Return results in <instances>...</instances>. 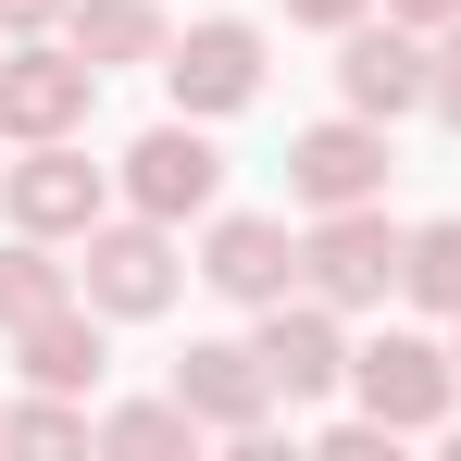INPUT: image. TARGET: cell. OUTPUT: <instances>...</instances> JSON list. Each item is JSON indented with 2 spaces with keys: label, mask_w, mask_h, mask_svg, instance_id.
<instances>
[{
  "label": "cell",
  "mask_w": 461,
  "mask_h": 461,
  "mask_svg": "<svg viewBox=\"0 0 461 461\" xmlns=\"http://www.w3.org/2000/svg\"><path fill=\"white\" fill-rule=\"evenodd\" d=\"M63 38H76L100 76H125V63H162V50H175V13H162V0H76Z\"/></svg>",
  "instance_id": "9a60e30c"
},
{
  "label": "cell",
  "mask_w": 461,
  "mask_h": 461,
  "mask_svg": "<svg viewBox=\"0 0 461 461\" xmlns=\"http://www.w3.org/2000/svg\"><path fill=\"white\" fill-rule=\"evenodd\" d=\"M13 375H25V386H63V399H100V375H113V312H87V300L38 312V324L13 337Z\"/></svg>",
  "instance_id": "4fadbf2b"
},
{
  "label": "cell",
  "mask_w": 461,
  "mask_h": 461,
  "mask_svg": "<svg viewBox=\"0 0 461 461\" xmlns=\"http://www.w3.org/2000/svg\"><path fill=\"white\" fill-rule=\"evenodd\" d=\"M87 449L100 461H187L200 449V411H187L175 386H162V399H100V411H87Z\"/></svg>",
  "instance_id": "5bb4252c"
},
{
  "label": "cell",
  "mask_w": 461,
  "mask_h": 461,
  "mask_svg": "<svg viewBox=\"0 0 461 461\" xmlns=\"http://www.w3.org/2000/svg\"><path fill=\"white\" fill-rule=\"evenodd\" d=\"M424 113L461 138V25H437V76H424Z\"/></svg>",
  "instance_id": "d6986e66"
},
{
  "label": "cell",
  "mask_w": 461,
  "mask_h": 461,
  "mask_svg": "<svg viewBox=\"0 0 461 461\" xmlns=\"http://www.w3.org/2000/svg\"><path fill=\"white\" fill-rule=\"evenodd\" d=\"M175 399L200 411V437H225V449H275V375H262V349L249 337H187V362H175Z\"/></svg>",
  "instance_id": "9c48e42d"
},
{
  "label": "cell",
  "mask_w": 461,
  "mask_h": 461,
  "mask_svg": "<svg viewBox=\"0 0 461 461\" xmlns=\"http://www.w3.org/2000/svg\"><path fill=\"white\" fill-rule=\"evenodd\" d=\"M262 63H275V38L249 25V13H200V25H175V50H162L150 76L175 113H200V125H237L249 100H262Z\"/></svg>",
  "instance_id": "5b68a950"
},
{
  "label": "cell",
  "mask_w": 461,
  "mask_h": 461,
  "mask_svg": "<svg viewBox=\"0 0 461 461\" xmlns=\"http://www.w3.org/2000/svg\"><path fill=\"white\" fill-rule=\"evenodd\" d=\"M200 287L212 300H237V312H262V300H287L300 287V225L287 212H200Z\"/></svg>",
  "instance_id": "7c38bea8"
},
{
  "label": "cell",
  "mask_w": 461,
  "mask_h": 461,
  "mask_svg": "<svg viewBox=\"0 0 461 461\" xmlns=\"http://www.w3.org/2000/svg\"><path fill=\"white\" fill-rule=\"evenodd\" d=\"M362 13H375V0H287V25H312V38H349Z\"/></svg>",
  "instance_id": "7402d4cb"
},
{
  "label": "cell",
  "mask_w": 461,
  "mask_h": 461,
  "mask_svg": "<svg viewBox=\"0 0 461 461\" xmlns=\"http://www.w3.org/2000/svg\"><path fill=\"white\" fill-rule=\"evenodd\" d=\"M76 0H0V38H63Z\"/></svg>",
  "instance_id": "44dd1931"
},
{
  "label": "cell",
  "mask_w": 461,
  "mask_h": 461,
  "mask_svg": "<svg viewBox=\"0 0 461 461\" xmlns=\"http://www.w3.org/2000/svg\"><path fill=\"white\" fill-rule=\"evenodd\" d=\"M349 411H375L386 437H449L461 424V349L449 324H386V337H362L349 349Z\"/></svg>",
  "instance_id": "6da1fadb"
},
{
  "label": "cell",
  "mask_w": 461,
  "mask_h": 461,
  "mask_svg": "<svg viewBox=\"0 0 461 461\" xmlns=\"http://www.w3.org/2000/svg\"><path fill=\"white\" fill-rule=\"evenodd\" d=\"M399 249H411V225H399L386 200L300 212V287L337 300V312H386V300H399Z\"/></svg>",
  "instance_id": "3957f363"
},
{
  "label": "cell",
  "mask_w": 461,
  "mask_h": 461,
  "mask_svg": "<svg viewBox=\"0 0 461 461\" xmlns=\"http://www.w3.org/2000/svg\"><path fill=\"white\" fill-rule=\"evenodd\" d=\"M76 300V262H63V237H0V337H25L38 312H63Z\"/></svg>",
  "instance_id": "2e32d148"
},
{
  "label": "cell",
  "mask_w": 461,
  "mask_h": 461,
  "mask_svg": "<svg viewBox=\"0 0 461 461\" xmlns=\"http://www.w3.org/2000/svg\"><path fill=\"white\" fill-rule=\"evenodd\" d=\"M449 349H461V324H449Z\"/></svg>",
  "instance_id": "cb8c5ba5"
},
{
  "label": "cell",
  "mask_w": 461,
  "mask_h": 461,
  "mask_svg": "<svg viewBox=\"0 0 461 461\" xmlns=\"http://www.w3.org/2000/svg\"><path fill=\"white\" fill-rule=\"evenodd\" d=\"M87 411H100V399L25 386V399H0V449H87Z\"/></svg>",
  "instance_id": "ac0fdd59"
},
{
  "label": "cell",
  "mask_w": 461,
  "mask_h": 461,
  "mask_svg": "<svg viewBox=\"0 0 461 461\" xmlns=\"http://www.w3.org/2000/svg\"><path fill=\"white\" fill-rule=\"evenodd\" d=\"M386 13H399V25H424V38H437V25H461V0H386Z\"/></svg>",
  "instance_id": "603a6c76"
},
{
  "label": "cell",
  "mask_w": 461,
  "mask_h": 461,
  "mask_svg": "<svg viewBox=\"0 0 461 461\" xmlns=\"http://www.w3.org/2000/svg\"><path fill=\"white\" fill-rule=\"evenodd\" d=\"M0 212L25 237H87L113 212V162H87V138H25L0 162Z\"/></svg>",
  "instance_id": "30bf717a"
},
{
  "label": "cell",
  "mask_w": 461,
  "mask_h": 461,
  "mask_svg": "<svg viewBox=\"0 0 461 461\" xmlns=\"http://www.w3.org/2000/svg\"><path fill=\"white\" fill-rule=\"evenodd\" d=\"M249 349H262V375H275V399L287 411H324V399H349V312L337 300H312V287H287V300H262L249 312Z\"/></svg>",
  "instance_id": "8992f818"
},
{
  "label": "cell",
  "mask_w": 461,
  "mask_h": 461,
  "mask_svg": "<svg viewBox=\"0 0 461 461\" xmlns=\"http://www.w3.org/2000/svg\"><path fill=\"white\" fill-rule=\"evenodd\" d=\"M399 300L424 312V324H461V212L411 225V249H399Z\"/></svg>",
  "instance_id": "e0dca14e"
},
{
  "label": "cell",
  "mask_w": 461,
  "mask_h": 461,
  "mask_svg": "<svg viewBox=\"0 0 461 461\" xmlns=\"http://www.w3.org/2000/svg\"><path fill=\"white\" fill-rule=\"evenodd\" d=\"M113 200L150 212V225L225 212V150H212V125H200V113H162L150 138H125V150H113Z\"/></svg>",
  "instance_id": "277c9868"
},
{
  "label": "cell",
  "mask_w": 461,
  "mask_h": 461,
  "mask_svg": "<svg viewBox=\"0 0 461 461\" xmlns=\"http://www.w3.org/2000/svg\"><path fill=\"white\" fill-rule=\"evenodd\" d=\"M424 76H437V38H424V25H399L386 0L337 38V100H349V113H375V125H411V113H424Z\"/></svg>",
  "instance_id": "8fae6325"
},
{
  "label": "cell",
  "mask_w": 461,
  "mask_h": 461,
  "mask_svg": "<svg viewBox=\"0 0 461 461\" xmlns=\"http://www.w3.org/2000/svg\"><path fill=\"white\" fill-rule=\"evenodd\" d=\"M187 275H200V262H187V225H150V212H125V200L76 237V300L113 312V324H162Z\"/></svg>",
  "instance_id": "7a4b0ae2"
},
{
  "label": "cell",
  "mask_w": 461,
  "mask_h": 461,
  "mask_svg": "<svg viewBox=\"0 0 461 461\" xmlns=\"http://www.w3.org/2000/svg\"><path fill=\"white\" fill-rule=\"evenodd\" d=\"M386 175H399V125H375V113H324V125H300L287 138V212H349V200H386Z\"/></svg>",
  "instance_id": "52a82bcc"
},
{
  "label": "cell",
  "mask_w": 461,
  "mask_h": 461,
  "mask_svg": "<svg viewBox=\"0 0 461 461\" xmlns=\"http://www.w3.org/2000/svg\"><path fill=\"white\" fill-rule=\"evenodd\" d=\"M399 449V437H386L375 411H337V424H324V461H386Z\"/></svg>",
  "instance_id": "ffe728a7"
},
{
  "label": "cell",
  "mask_w": 461,
  "mask_h": 461,
  "mask_svg": "<svg viewBox=\"0 0 461 461\" xmlns=\"http://www.w3.org/2000/svg\"><path fill=\"white\" fill-rule=\"evenodd\" d=\"M100 113V63L76 38H0V138H87Z\"/></svg>",
  "instance_id": "ba28073f"
}]
</instances>
